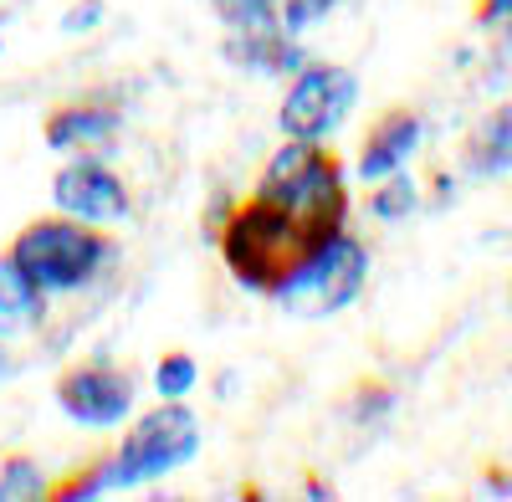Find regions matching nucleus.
<instances>
[{
	"label": "nucleus",
	"mask_w": 512,
	"mask_h": 502,
	"mask_svg": "<svg viewBox=\"0 0 512 502\" xmlns=\"http://www.w3.org/2000/svg\"><path fill=\"white\" fill-rule=\"evenodd\" d=\"M328 236H338V231L308 221L303 211H292V205H282L262 190H251V200H241L221 221V262L246 292L272 298L277 282L303 262L308 251H318Z\"/></svg>",
	"instance_id": "f257e3e1"
},
{
	"label": "nucleus",
	"mask_w": 512,
	"mask_h": 502,
	"mask_svg": "<svg viewBox=\"0 0 512 502\" xmlns=\"http://www.w3.org/2000/svg\"><path fill=\"white\" fill-rule=\"evenodd\" d=\"M11 257L47 287V298H52V292L93 287L108 272V262L118 257V241L93 221H77V216L57 211V216H36L16 231Z\"/></svg>",
	"instance_id": "f03ea898"
},
{
	"label": "nucleus",
	"mask_w": 512,
	"mask_h": 502,
	"mask_svg": "<svg viewBox=\"0 0 512 502\" xmlns=\"http://www.w3.org/2000/svg\"><path fill=\"white\" fill-rule=\"evenodd\" d=\"M195 451H200L195 410L185 400H159L123 431V446L113 456L93 462V472L103 492H118V487H139V482H159L169 472H180L185 462H195Z\"/></svg>",
	"instance_id": "7ed1b4c3"
},
{
	"label": "nucleus",
	"mask_w": 512,
	"mask_h": 502,
	"mask_svg": "<svg viewBox=\"0 0 512 502\" xmlns=\"http://www.w3.org/2000/svg\"><path fill=\"white\" fill-rule=\"evenodd\" d=\"M256 190L303 211L308 221L344 231L349 221V185H344V159H338L323 139H287L272 159Z\"/></svg>",
	"instance_id": "20e7f679"
},
{
	"label": "nucleus",
	"mask_w": 512,
	"mask_h": 502,
	"mask_svg": "<svg viewBox=\"0 0 512 502\" xmlns=\"http://www.w3.org/2000/svg\"><path fill=\"white\" fill-rule=\"evenodd\" d=\"M364 277H369V246L338 231L277 282L272 303L292 318H333L364 292Z\"/></svg>",
	"instance_id": "39448f33"
},
{
	"label": "nucleus",
	"mask_w": 512,
	"mask_h": 502,
	"mask_svg": "<svg viewBox=\"0 0 512 502\" xmlns=\"http://www.w3.org/2000/svg\"><path fill=\"white\" fill-rule=\"evenodd\" d=\"M359 103V77L354 67H338V62H313V67H297V77L287 82V98L277 108V123L287 139H328L338 134Z\"/></svg>",
	"instance_id": "423d86ee"
},
{
	"label": "nucleus",
	"mask_w": 512,
	"mask_h": 502,
	"mask_svg": "<svg viewBox=\"0 0 512 502\" xmlns=\"http://www.w3.org/2000/svg\"><path fill=\"white\" fill-rule=\"evenodd\" d=\"M52 390H57V405H62L67 421L88 426V431H113V426H123L128 415H134V395H139L134 374L118 369V364L103 359V354L67 364V369L57 374Z\"/></svg>",
	"instance_id": "0eeeda50"
},
{
	"label": "nucleus",
	"mask_w": 512,
	"mask_h": 502,
	"mask_svg": "<svg viewBox=\"0 0 512 502\" xmlns=\"http://www.w3.org/2000/svg\"><path fill=\"white\" fill-rule=\"evenodd\" d=\"M52 200L62 216L93 221V226H123L134 200H128V185L118 170H108L93 154H72L62 170L52 175Z\"/></svg>",
	"instance_id": "6e6552de"
},
{
	"label": "nucleus",
	"mask_w": 512,
	"mask_h": 502,
	"mask_svg": "<svg viewBox=\"0 0 512 502\" xmlns=\"http://www.w3.org/2000/svg\"><path fill=\"white\" fill-rule=\"evenodd\" d=\"M420 139H425V118L410 103L379 108L369 118V129H364V144H359V175L374 185L384 175L405 170V164L415 159V149H420Z\"/></svg>",
	"instance_id": "1a4fd4ad"
},
{
	"label": "nucleus",
	"mask_w": 512,
	"mask_h": 502,
	"mask_svg": "<svg viewBox=\"0 0 512 502\" xmlns=\"http://www.w3.org/2000/svg\"><path fill=\"white\" fill-rule=\"evenodd\" d=\"M118 129H123V113L113 103L77 98V103H62L57 113H47V129L41 134H47V149H57V154H98V149H113Z\"/></svg>",
	"instance_id": "9d476101"
},
{
	"label": "nucleus",
	"mask_w": 512,
	"mask_h": 502,
	"mask_svg": "<svg viewBox=\"0 0 512 502\" xmlns=\"http://www.w3.org/2000/svg\"><path fill=\"white\" fill-rule=\"evenodd\" d=\"M461 170L472 180H502L512 175V98L487 108L461 139Z\"/></svg>",
	"instance_id": "9b49d317"
},
{
	"label": "nucleus",
	"mask_w": 512,
	"mask_h": 502,
	"mask_svg": "<svg viewBox=\"0 0 512 502\" xmlns=\"http://www.w3.org/2000/svg\"><path fill=\"white\" fill-rule=\"evenodd\" d=\"M47 318V287H41L11 251H0V344L41 328Z\"/></svg>",
	"instance_id": "f8f14e48"
},
{
	"label": "nucleus",
	"mask_w": 512,
	"mask_h": 502,
	"mask_svg": "<svg viewBox=\"0 0 512 502\" xmlns=\"http://www.w3.org/2000/svg\"><path fill=\"white\" fill-rule=\"evenodd\" d=\"M226 57H231L236 67H246V72H272V77L303 67V52H297L292 31H282L277 21L231 31V36H226Z\"/></svg>",
	"instance_id": "ddd939ff"
},
{
	"label": "nucleus",
	"mask_w": 512,
	"mask_h": 502,
	"mask_svg": "<svg viewBox=\"0 0 512 502\" xmlns=\"http://www.w3.org/2000/svg\"><path fill=\"white\" fill-rule=\"evenodd\" d=\"M52 482H47V467L26 451H11L0 456V502H31V497H47Z\"/></svg>",
	"instance_id": "4468645a"
},
{
	"label": "nucleus",
	"mask_w": 512,
	"mask_h": 502,
	"mask_svg": "<svg viewBox=\"0 0 512 502\" xmlns=\"http://www.w3.org/2000/svg\"><path fill=\"white\" fill-rule=\"evenodd\" d=\"M415 205H420V185H415L405 170L374 180V195H369V216H374V221H405Z\"/></svg>",
	"instance_id": "2eb2a0df"
},
{
	"label": "nucleus",
	"mask_w": 512,
	"mask_h": 502,
	"mask_svg": "<svg viewBox=\"0 0 512 502\" xmlns=\"http://www.w3.org/2000/svg\"><path fill=\"white\" fill-rule=\"evenodd\" d=\"M195 380H200V364H195L185 349H169V354L154 364V390H159V400H185V395L195 390Z\"/></svg>",
	"instance_id": "dca6fc26"
},
{
	"label": "nucleus",
	"mask_w": 512,
	"mask_h": 502,
	"mask_svg": "<svg viewBox=\"0 0 512 502\" xmlns=\"http://www.w3.org/2000/svg\"><path fill=\"white\" fill-rule=\"evenodd\" d=\"M205 6L226 21V31H241V26H267V21H277L282 0H205Z\"/></svg>",
	"instance_id": "f3484780"
},
{
	"label": "nucleus",
	"mask_w": 512,
	"mask_h": 502,
	"mask_svg": "<svg viewBox=\"0 0 512 502\" xmlns=\"http://www.w3.org/2000/svg\"><path fill=\"white\" fill-rule=\"evenodd\" d=\"M338 6V0H282V11H277V26L282 31H308V26H318L328 11Z\"/></svg>",
	"instance_id": "a211bd4d"
},
{
	"label": "nucleus",
	"mask_w": 512,
	"mask_h": 502,
	"mask_svg": "<svg viewBox=\"0 0 512 502\" xmlns=\"http://www.w3.org/2000/svg\"><path fill=\"white\" fill-rule=\"evenodd\" d=\"M103 0H82V6H72L67 16H62V31H93L98 21H103Z\"/></svg>",
	"instance_id": "6ab92c4d"
},
{
	"label": "nucleus",
	"mask_w": 512,
	"mask_h": 502,
	"mask_svg": "<svg viewBox=\"0 0 512 502\" xmlns=\"http://www.w3.org/2000/svg\"><path fill=\"white\" fill-rule=\"evenodd\" d=\"M477 26H497V21H512V0H477Z\"/></svg>",
	"instance_id": "aec40b11"
},
{
	"label": "nucleus",
	"mask_w": 512,
	"mask_h": 502,
	"mask_svg": "<svg viewBox=\"0 0 512 502\" xmlns=\"http://www.w3.org/2000/svg\"><path fill=\"white\" fill-rule=\"evenodd\" d=\"M507 303H512V282H507Z\"/></svg>",
	"instance_id": "412c9836"
},
{
	"label": "nucleus",
	"mask_w": 512,
	"mask_h": 502,
	"mask_svg": "<svg viewBox=\"0 0 512 502\" xmlns=\"http://www.w3.org/2000/svg\"><path fill=\"white\" fill-rule=\"evenodd\" d=\"M0 369H6V354H0Z\"/></svg>",
	"instance_id": "4be33fe9"
}]
</instances>
